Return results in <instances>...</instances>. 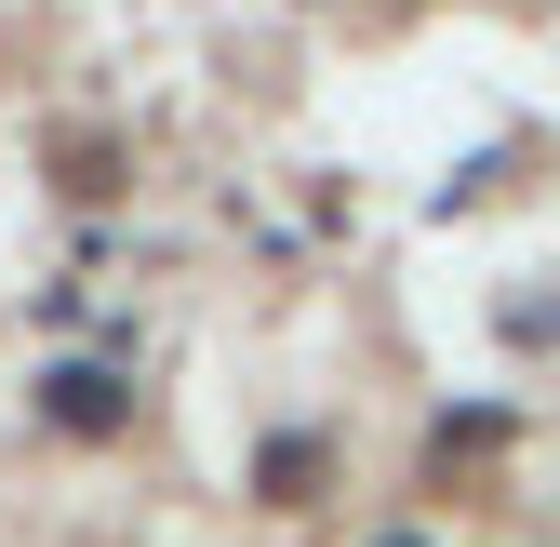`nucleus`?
I'll list each match as a JSON object with an SVG mask.
<instances>
[{
    "label": "nucleus",
    "instance_id": "1",
    "mask_svg": "<svg viewBox=\"0 0 560 547\" xmlns=\"http://www.w3.org/2000/svg\"><path fill=\"white\" fill-rule=\"evenodd\" d=\"M387 547H413V534H387Z\"/></svg>",
    "mask_w": 560,
    "mask_h": 547
}]
</instances>
